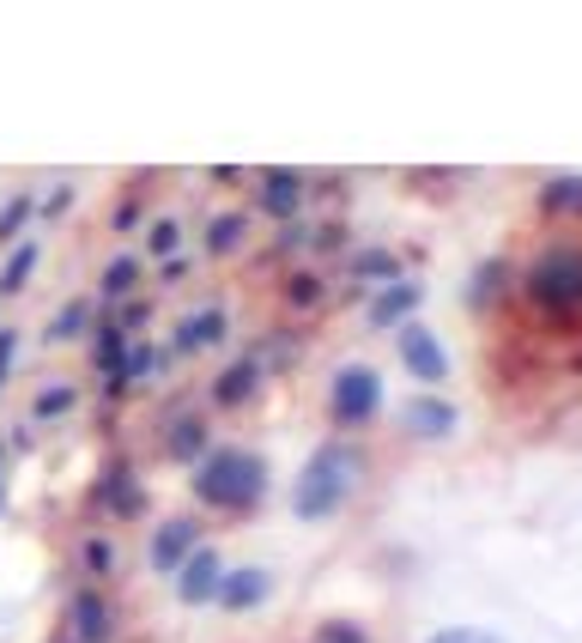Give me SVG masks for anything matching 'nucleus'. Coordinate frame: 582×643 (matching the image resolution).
Returning <instances> with one entry per match:
<instances>
[{
	"label": "nucleus",
	"instance_id": "obj_22",
	"mask_svg": "<svg viewBox=\"0 0 582 643\" xmlns=\"http://www.w3.org/2000/svg\"><path fill=\"white\" fill-rule=\"evenodd\" d=\"M176 456H188V449H201V426H176Z\"/></svg>",
	"mask_w": 582,
	"mask_h": 643
},
{
	"label": "nucleus",
	"instance_id": "obj_25",
	"mask_svg": "<svg viewBox=\"0 0 582 643\" xmlns=\"http://www.w3.org/2000/svg\"><path fill=\"white\" fill-rule=\"evenodd\" d=\"M7 365H12V334H0V382H7Z\"/></svg>",
	"mask_w": 582,
	"mask_h": 643
},
{
	"label": "nucleus",
	"instance_id": "obj_15",
	"mask_svg": "<svg viewBox=\"0 0 582 643\" xmlns=\"http://www.w3.org/2000/svg\"><path fill=\"white\" fill-rule=\"evenodd\" d=\"M249 389H255V370H249V365H237V370H225V377H218V401H225V407L243 401Z\"/></svg>",
	"mask_w": 582,
	"mask_h": 643
},
{
	"label": "nucleus",
	"instance_id": "obj_2",
	"mask_svg": "<svg viewBox=\"0 0 582 643\" xmlns=\"http://www.w3.org/2000/svg\"><path fill=\"white\" fill-rule=\"evenodd\" d=\"M353 449H340V443H328V449H316L309 456V468L297 473V486H292V510L304 522H321V517H334V510L346 504V492H353Z\"/></svg>",
	"mask_w": 582,
	"mask_h": 643
},
{
	"label": "nucleus",
	"instance_id": "obj_18",
	"mask_svg": "<svg viewBox=\"0 0 582 643\" xmlns=\"http://www.w3.org/2000/svg\"><path fill=\"white\" fill-rule=\"evenodd\" d=\"M316 643H365V632H358V625H321Z\"/></svg>",
	"mask_w": 582,
	"mask_h": 643
},
{
	"label": "nucleus",
	"instance_id": "obj_21",
	"mask_svg": "<svg viewBox=\"0 0 582 643\" xmlns=\"http://www.w3.org/2000/svg\"><path fill=\"white\" fill-rule=\"evenodd\" d=\"M31 262H37V249H19V255H12V267H7V286H19V279L31 274Z\"/></svg>",
	"mask_w": 582,
	"mask_h": 643
},
{
	"label": "nucleus",
	"instance_id": "obj_8",
	"mask_svg": "<svg viewBox=\"0 0 582 643\" xmlns=\"http://www.w3.org/2000/svg\"><path fill=\"white\" fill-rule=\"evenodd\" d=\"M188 552H194V522H183V517L164 522L159 540H152V564H159V571H171V564L188 559Z\"/></svg>",
	"mask_w": 582,
	"mask_h": 643
},
{
	"label": "nucleus",
	"instance_id": "obj_17",
	"mask_svg": "<svg viewBox=\"0 0 582 643\" xmlns=\"http://www.w3.org/2000/svg\"><path fill=\"white\" fill-rule=\"evenodd\" d=\"M498 274H503V262H486V267H480V279H473V304H491V292H498Z\"/></svg>",
	"mask_w": 582,
	"mask_h": 643
},
{
	"label": "nucleus",
	"instance_id": "obj_12",
	"mask_svg": "<svg viewBox=\"0 0 582 643\" xmlns=\"http://www.w3.org/2000/svg\"><path fill=\"white\" fill-rule=\"evenodd\" d=\"M73 620H80V637L85 643H103V637H110V608H103L98 595H80V613H73Z\"/></svg>",
	"mask_w": 582,
	"mask_h": 643
},
{
	"label": "nucleus",
	"instance_id": "obj_9",
	"mask_svg": "<svg viewBox=\"0 0 582 643\" xmlns=\"http://www.w3.org/2000/svg\"><path fill=\"white\" fill-rule=\"evenodd\" d=\"M267 589H274V576H267V571H237V576L218 583V601H225V608H262Z\"/></svg>",
	"mask_w": 582,
	"mask_h": 643
},
{
	"label": "nucleus",
	"instance_id": "obj_24",
	"mask_svg": "<svg viewBox=\"0 0 582 643\" xmlns=\"http://www.w3.org/2000/svg\"><path fill=\"white\" fill-rule=\"evenodd\" d=\"M127 279H134V262H115V267H110V292H122Z\"/></svg>",
	"mask_w": 582,
	"mask_h": 643
},
{
	"label": "nucleus",
	"instance_id": "obj_14",
	"mask_svg": "<svg viewBox=\"0 0 582 643\" xmlns=\"http://www.w3.org/2000/svg\"><path fill=\"white\" fill-rule=\"evenodd\" d=\"M425 643H503V637L486 632V625H443V632H431Z\"/></svg>",
	"mask_w": 582,
	"mask_h": 643
},
{
	"label": "nucleus",
	"instance_id": "obj_7",
	"mask_svg": "<svg viewBox=\"0 0 582 643\" xmlns=\"http://www.w3.org/2000/svg\"><path fill=\"white\" fill-rule=\"evenodd\" d=\"M407 431L412 437H449L456 431V407L437 401V395H419V401L407 407Z\"/></svg>",
	"mask_w": 582,
	"mask_h": 643
},
{
	"label": "nucleus",
	"instance_id": "obj_10",
	"mask_svg": "<svg viewBox=\"0 0 582 643\" xmlns=\"http://www.w3.org/2000/svg\"><path fill=\"white\" fill-rule=\"evenodd\" d=\"M540 207H547L552 218L582 213V176H552V183L540 188Z\"/></svg>",
	"mask_w": 582,
	"mask_h": 643
},
{
	"label": "nucleus",
	"instance_id": "obj_6",
	"mask_svg": "<svg viewBox=\"0 0 582 643\" xmlns=\"http://www.w3.org/2000/svg\"><path fill=\"white\" fill-rule=\"evenodd\" d=\"M218 583H225V576H218V552H188L183 559V601L194 608V601H213L218 595Z\"/></svg>",
	"mask_w": 582,
	"mask_h": 643
},
{
	"label": "nucleus",
	"instance_id": "obj_20",
	"mask_svg": "<svg viewBox=\"0 0 582 643\" xmlns=\"http://www.w3.org/2000/svg\"><path fill=\"white\" fill-rule=\"evenodd\" d=\"M237 218H218V225H213V249H231V243H237Z\"/></svg>",
	"mask_w": 582,
	"mask_h": 643
},
{
	"label": "nucleus",
	"instance_id": "obj_4",
	"mask_svg": "<svg viewBox=\"0 0 582 643\" xmlns=\"http://www.w3.org/2000/svg\"><path fill=\"white\" fill-rule=\"evenodd\" d=\"M377 407H382V377L370 365H346L334 377V419L340 426H365V419H377Z\"/></svg>",
	"mask_w": 582,
	"mask_h": 643
},
{
	"label": "nucleus",
	"instance_id": "obj_16",
	"mask_svg": "<svg viewBox=\"0 0 582 643\" xmlns=\"http://www.w3.org/2000/svg\"><path fill=\"white\" fill-rule=\"evenodd\" d=\"M267 207H274V213L297 207V183H292V176H274V183H267Z\"/></svg>",
	"mask_w": 582,
	"mask_h": 643
},
{
	"label": "nucleus",
	"instance_id": "obj_13",
	"mask_svg": "<svg viewBox=\"0 0 582 643\" xmlns=\"http://www.w3.org/2000/svg\"><path fill=\"white\" fill-rule=\"evenodd\" d=\"M218 334H225V316H218V310H206L201 322H188V328L176 334V346H183V353H194V346H213Z\"/></svg>",
	"mask_w": 582,
	"mask_h": 643
},
{
	"label": "nucleus",
	"instance_id": "obj_23",
	"mask_svg": "<svg viewBox=\"0 0 582 643\" xmlns=\"http://www.w3.org/2000/svg\"><path fill=\"white\" fill-rule=\"evenodd\" d=\"M110 559H115L110 540H92V547H85V564H98V571H110Z\"/></svg>",
	"mask_w": 582,
	"mask_h": 643
},
{
	"label": "nucleus",
	"instance_id": "obj_3",
	"mask_svg": "<svg viewBox=\"0 0 582 643\" xmlns=\"http://www.w3.org/2000/svg\"><path fill=\"white\" fill-rule=\"evenodd\" d=\"M262 486H267V468L255 456H243V449H218V456H206L201 473H194V492L218 510H249L255 498H262Z\"/></svg>",
	"mask_w": 582,
	"mask_h": 643
},
{
	"label": "nucleus",
	"instance_id": "obj_19",
	"mask_svg": "<svg viewBox=\"0 0 582 643\" xmlns=\"http://www.w3.org/2000/svg\"><path fill=\"white\" fill-rule=\"evenodd\" d=\"M68 401H73V389H43L37 395V414H61Z\"/></svg>",
	"mask_w": 582,
	"mask_h": 643
},
{
	"label": "nucleus",
	"instance_id": "obj_1",
	"mask_svg": "<svg viewBox=\"0 0 582 643\" xmlns=\"http://www.w3.org/2000/svg\"><path fill=\"white\" fill-rule=\"evenodd\" d=\"M522 292L540 316H582V243H547L528 262Z\"/></svg>",
	"mask_w": 582,
	"mask_h": 643
},
{
	"label": "nucleus",
	"instance_id": "obj_11",
	"mask_svg": "<svg viewBox=\"0 0 582 643\" xmlns=\"http://www.w3.org/2000/svg\"><path fill=\"white\" fill-rule=\"evenodd\" d=\"M412 304H419V286H388L382 298H377V310H370V322H377V328H388V322H400L412 310Z\"/></svg>",
	"mask_w": 582,
	"mask_h": 643
},
{
	"label": "nucleus",
	"instance_id": "obj_5",
	"mask_svg": "<svg viewBox=\"0 0 582 643\" xmlns=\"http://www.w3.org/2000/svg\"><path fill=\"white\" fill-rule=\"evenodd\" d=\"M400 365H407L419 382H443V377H449L443 340H437L431 328H419V322H412V328H400Z\"/></svg>",
	"mask_w": 582,
	"mask_h": 643
}]
</instances>
